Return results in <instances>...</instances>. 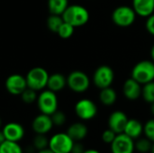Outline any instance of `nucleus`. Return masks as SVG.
I'll use <instances>...</instances> for the list:
<instances>
[{
  "label": "nucleus",
  "instance_id": "obj_13",
  "mask_svg": "<svg viewBox=\"0 0 154 153\" xmlns=\"http://www.w3.org/2000/svg\"><path fill=\"white\" fill-rule=\"evenodd\" d=\"M2 131L4 133L5 140L15 142H19L20 141H22L25 133L23 126L15 122L6 124L2 128Z\"/></svg>",
  "mask_w": 154,
  "mask_h": 153
},
{
  "label": "nucleus",
  "instance_id": "obj_15",
  "mask_svg": "<svg viewBox=\"0 0 154 153\" xmlns=\"http://www.w3.org/2000/svg\"><path fill=\"white\" fill-rule=\"evenodd\" d=\"M142 85L133 78H128L123 86V93L129 100H136L142 96Z\"/></svg>",
  "mask_w": 154,
  "mask_h": 153
},
{
  "label": "nucleus",
  "instance_id": "obj_40",
  "mask_svg": "<svg viewBox=\"0 0 154 153\" xmlns=\"http://www.w3.org/2000/svg\"><path fill=\"white\" fill-rule=\"evenodd\" d=\"M1 125H2V121H1V118H0V127H1Z\"/></svg>",
  "mask_w": 154,
  "mask_h": 153
},
{
  "label": "nucleus",
  "instance_id": "obj_14",
  "mask_svg": "<svg viewBox=\"0 0 154 153\" xmlns=\"http://www.w3.org/2000/svg\"><path fill=\"white\" fill-rule=\"evenodd\" d=\"M127 122L128 117L124 112L115 111L110 115L108 118V127L116 133L119 134L124 133Z\"/></svg>",
  "mask_w": 154,
  "mask_h": 153
},
{
  "label": "nucleus",
  "instance_id": "obj_4",
  "mask_svg": "<svg viewBox=\"0 0 154 153\" xmlns=\"http://www.w3.org/2000/svg\"><path fill=\"white\" fill-rule=\"evenodd\" d=\"M37 106L42 114L51 115L58 110V97L56 93L47 89L43 90L37 97Z\"/></svg>",
  "mask_w": 154,
  "mask_h": 153
},
{
  "label": "nucleus",
  "instance_id": "obj_11",
  "mask_svg": "<svg viewBox=\"0 0 154 153\" xmlns=\"http://www.w3.org/2000/svg\"><path fill=\"white\" fill-rule=\"evenodd\" d=\"M5 86L11 95L20 96L27 87V82L25 77L21 76L20 74H12L5 79Z\"/></svg>",
  "mask_w": 154,
  "mask_h": 153
},
{
  "label": "nucleus",
  "instance_id": "obj_1",
  "mask_svg": "<svg viewBox=\"0 0 154 153\" xmlns=\"http://www.w3.org/2000/svg\"><path fill=\"white\" fill-rule=\"evenodd\" d=\"M63 21L74 27L85 25L89 20V12L86 7L80 5H71L67 7L61 14Z\"/></svg>",
  "mask_w": 154,
  "mask_h": 153
},
{
  "label": "nucleus",
  "instance_id": "obj_27",
  "mask_svg": "<svg viewBox=\"0 0 154 153\" xmlns=\"http://www.w3.org/2000/svg\"><path fill=\"white\" fill-rule=\"evenodd\" d=\"M20 96H21L23 102L25 104H32L37 100V97H38L37 91H35L34 89H32L28 87L23 90V92Z\"/></svg>",
  "mask_w": 154,
  "mask_h": 153
},
{
  "label": "nucleus",
  "instance_id": "obj_36",
  "mask_svg": "<svg viewBox=\"0 0 154 153\" xmlns=\"http://www.w3.org/2000/svg\"><path fill=\"white\" fill-rule=\"evenodd\" d=\"M83 153H100L98 151L94 150V149H89V150H85V151Z\"/></svg>",
  "mask_w": 154,
  "mask_h": 153
},
{
  "label": "nucleus",
  "instance_id": "obj_10",
  "mask_svg": "<svg viewBox=\"0 0 154 153\" xmlns=\"http://www.w3.org/2000/svg\"><path fill=\"white\" fill-rule=\"evenodd\" d=\"M110 145L112 153H134L135 151L134 139L124 133L117 134Z\"/></svg>",
  "mask_w": 154,
  "mask_h": 153
},
{
  "label": "nucleus",
  "instance_id": "obj_31",
  "mask_svg": "<svg viewBox=\"0 0 154 153\" xmlns=\"http://www.w3.org/2000/svg\"><path fill=\"white\" fill-rule=\"evenodd\" d=\"M116 135L117 133H116L114 131H112L111 129H107L102 133V141L106 144H111L116 139Z\"/></svg>",
  "mask_w": 154,
  "mask_h": 153
},
{
  "label": "nucleus",
  "instance_id": "obj_20",
  "mask_svg": "<svg viewBox=\"0 0 154 153\" xmlns=\"http://www.w3.org/2000/svg\"><path fill=\"white\" fill-rule=\"evenodd\" d=\"M116 98H117L116 92L111 87L101 89L100 94H99V99L103 105L106 106H112L116 103Z\"/></svg>",
  "mask_w": 154,
  "mask_h": 153
},
{
  "label": "nucleus",
  "instance_id": "obj_16",
  "mask_svg": "<svg viewBox=\"0 0 154 153\" xmlns=\"http://www.w3.org/2000/svg\"><path fill=\"white\" fill-rule=\"evenodd\" d=\"M137 15L148 17L154 13V0H133V6Z\"/></svg>",
  "mask_w": 154,
  "mask_h": 153
},
{
  "label": "nucleus",
  "instance_id": "obj_3",
  "mask_svg": "<svg viewBox=\"0 0 154 153\" xmlns=\"http://www.w3.org/2000/svg\"><path fill=\"white\" fill-rule=\"evenodd\" d=\"M49 76L50 75L45 69L42 67H34L31 69L25 76L27 87L35 91L42 90L47 87Z\"/></svg>",
  "mask_w": 154,
  "mask_h": 153
},
{
  "label": "nucleus",
  "instance_id": "obj_24",
  "mask_svg": "<svg viewBox=\"0 0 154 153\" xmlns=\"http://www.w3.org/2000/svg\"><path fill=\"white\" fill-rule=\"evenodd\" d=\"M142 96L145 102L152 104L154 102V80L146 83L142 87Z\"/></svg>",
  "mask_w": 154,
  "mask_h": 153
},
{
  "label": "nucleus",
  "instance_id": "obj_25",
  "mask_svg": "<svg viewBox=\"0 0 154 153\" xmlns=\"http://www.w3.org/2000/svg\"><path fill=\"white\" fill-rule=\"evenodd\" d=\"M32 145L37 152L39 151L49 148V139L45 136V134H36L32 140Z\"/></svg>",
  "mask_w": 154,
  "mask_h": 153
},
{
  "label": "nucleus",
  "instance_id": "obj_17",
  "mask_svg": "<svg viewBox=\"0 0 154 153\" xmlns=\"http://www.w3.org/2000/svg\"><path fill=\"white\" fill-rule=\"evenodd\" d=\"M88 127L82 123H74L67 130V133L74 142H79L85 139L88 135Z\"/></svg>",
  "mask_w": 154,
  "mask_h": 153
},
{
  "label": "nucleus",
  "instance_id": "obj_5",
  "mask_svg": "<svg viewBox=\"0 0 154 153\" xmlns=\"http://www.w3.org/2000/svg\"><path fill=\"white\" fill-rule=\"evenodd\" d=\"M136 13L133 7L128 5H120L112 13V20L114 23L119 27L131 26L136 18Z\"/></svg>",
  "mask_w": 154,
  "mask_h": 153
},
{
  "label": "nucleus",
  "instance_id": "obj_12",
  "mask_svg": "<svg viewBox=\"0 0 154 153\" xmlns=\"http://www.w3.org/2000/svg\"><path fill=\"white\" fill-rule=\"evenodd\" d=\"M54 126L51 115L45 114H40L37 115L32 123V129L36 134H47Z\"/></svg>",
  "mask_w": 154,
  "mask_h": 153
},
{
  "label": "nucleus",
  "instance_id": "obj_9",
  "mask_svg": "<svg viewBox=\"0 0 154 153\" xmlns=\"http://www.w3.org/2000/svg\"><path fill=\"white\" fill-rule=\"evenodd\" d=\"M75 113L77 116L81 120H91L97 114V106L92 100L83 98L76 103Z\"/></svg>",
  "mask_w": 154,
  "mask_h": 153
},
{
  "label": "nucleus",
  "instance_id": "obj_6",
  "mask_svg": "<svg viewBox=\"0 0 154 153\" xmlns=\"http://www.w3.org/2000/svg\"><path fill=\"white\" fill-rule=\"evenodd\" d=\"M74 141L67 133H58L49 140V149L54 153H70Z\"/></svg>",
  "mask_w": 154,
  "mask_h": 153
},
{
  "label": "nucleus",
  "instance_id": "obj_8",
  "mask_svg": "<svg viewBox=\"0 0 154 153\" xmlns=\"http://www.w3.org/2000/svg\"><path fill=\"white\" fill-rule=\"evenodd\" d=\"M115 79V73L111 67L107 65L99 66L93 74V82L97 87L103 89L111 87Z\"/></svg>",
  "mask_w": 154,
  "mask_h": 153
},
{
  "label": "nucleus",
  "instance_id": "obj_23",
  "mask_svg": "<svg viewBox=\"0 0 154 153\" xmlns=\"http://www.w3.org/2000/svg\"><path fill=\"white\" fill-rule=\"evenodd\" d=\"M63 18L61 15L58 14H51L47 19V27L52 32H58L60 25L63 23Z\"/></svg>",
  "mask_w": 154,
  "mask_h": 153
},
{
  "label": "nucleus",
  "instance_id": "obj_21",
  "mask_svg": "<svg viewBox=\"0 0 154 153\" xmlns=\"http://www.w3.org/2000/svg\"><path fill=\"white\" fill-rule=\"evenodd\" d=\"M69 6V0H48V9L51 14L61 15Z\"/></svg>",
  "mask_w": 154,
  "mask_h": 153
},
{
  "label": "nucleus",
  "instance_id": "obj_22",
  "mask_svg": "<svg viewBox=\"0 0 154 153\" xmlns=\"http://www.w3.org/2000/svg\"><path fill=\"white\" fill-rule=\"evenodd\" d=\"M0 153H23V150L19 142L5 140L0 144Z\"/></svg>",
  "mask_w": 154,
  "mask_h": 153
},
{
  "label": "nucleus",
  "instance_id": "obj_32",
  "mask_svg": "<svg viewBox=\"0 0 154 153\" xmlns=\"http://www.w3.org/2000/svg\"><path fill=\"white\" fill-rule=\"evenodd\" d=\"M145 26H146V30L148 31V32L154 36V13L152 15L147 17Z\"/></svg>",
  "mask_w": 154,
  "mask_h": 153
},
{
  "label": "nucleus",
  "instance_id": "obj_39",
  "mask_svg": "<svg viewBox=\"0 0 154 153\" xmlns=\"http://www.w3.org/2000/svg\"><path fill=\"white\" fill-rule=\"evenodd\" d=\"M151 152L154 153V142L153 144H152V150H151Z\"/></svg>",
  "mask_w": 154,
  "mask_h": 153
},
{
  "label": "nucleus",
  "instance_id": "obj_29",
  "mask_svg": "<svg viewBox=\"0 0 154 153\" xmlns=\"http://www.w3.org/2000/svg\"><path fill=\"white\" fill-rule=\"evenodd\" d=\"M143 133L147 139L154 142V118L147 121L143 125Z\"/></svg>",
  "mask_w": 154,
  "mask_h": 153
},
{
  "label": "nucleus",
  "instance_id": "obj_38",
  "mask_svg": "<svg viewBox=\"0 0 154 153\" xmlns=\"http://www.w3.org/2000/svg\"><path fill=\"white\" fill-rule=\"evenodd\" d=\"M152 106H151V111H152V114L154 115V102L152 104H151Z\"/></svg>",
  "mask_w": 154,
  "mask_h": 153
},
{
  "label": "nucleus",
  "instance_id": "obj_18",
  "mask_svg": "<svg viewBox=\"0 0 154 153\" xmlns=\"http://www.w3.org/2000/svg\"><path fill=\"white\" fill-rule=\"evenodd\" d=\"M143 133V125L137 119H128L124 133L132 139H138Z\"/></svg>",
  "mask_w": 154,
  "mask_h": 153
},
{
  "label": "nucleus",
  "instance_id": "obj_28",
  "mask_svg": "<svg viewBox=\"0 0 154 153\" xmlns=\"http://www.w3.org/2000/svg\"><path fill=\"white\" fill-rule=\"evenodd\" d=\"M74 29H75L74 26H72L71 24H69L66 22H63V23L60 25L57 33L61 39H69L73 35Z\"/></svg>",
  "mask_w": 154,
  "mask_h": 153
},
{
  "label": "nucleus",
  "instance_id": "obj_35",
  "mask_svg": "<svg viewBox=\"0 0 154 153\" xmlns=\"http://www.w3.org/2000/svg\"><path fill=\"white\" fill-rule=\"evenodd\" d=\"M36 153H54L52 151H51L49 148H46V149H44V150H42V151H37Z\"/></svg>",
  "mask_w": 154,
  "mask_h": 153
},
{
  "label": "nucleus",
  "instance_id": "obj_2",
  "mask_svg": "<svg viewBox=\"0 0 154 153\" xmlns=\"http://www.w3.org/2000/svg\"><path fill=\"white\" fill-rule=\"evenodd\" d=\"M132 78L144 85L154 80V62L152 60H142L135 64L132 69Z\"/></svg>",
  "mask_w": 154,
  "mask_h": 153
},
{
  "label": "nucleus",
  "instance_id": "obj_33",
  "mask_svg": "<svg viewBox=\"0 0 154 153\" xmlns=\"http://www.w3.org/2000/svg\"><path fill=\"white\" fill-rule=\"evenodd\" d=\"M84 151H85V148H84L83 144H81L79 142H75L70 153H83Z\"/></svg>",
  "mask_w": 154,
  "mask_h": 153
},
{
  "label": "nucleus",
  "instance_id": "obj_37",
  "mask_svg": "<svg viewBox=\"0 0 154 153\" xmlns=\"http://www.w3.org/2000/svg\"><path fill=\"white\" fill-rule=\"evenodd\" d=\"M151 58H152V60L154 62V45L152 47V50H151Z\"/></svg>",
  "mask_w": 154,
  "mask_h": 153
},
{
  "label": "nucleus",
  "instance_id": "obj_26",
  "mask_svg": "<svg viewBox=\"0 0 154 153\" xmlns=\"http://www.w3.org/2000/svg\"><path fill=\"white\" fill-rule=\"evenodd\" d=\"M134 147H135V150L139 152L147 153L151 151L152 147V143L149 139L142 138V139L137 140V142L134 143Z\"/></svg>",
  "mask_w": 154,
  "mask_h": 153
},
{
  "label": "nucleus",
  "instance_id": "obj_7",
  "mask_svg": "<svg viewBox=\"0 0 154 153\" xmlns=\"http://www.w3.org/2000/svg\"><path fill=\"white\" fill-rule=\"evenodd\" d=\"M67 85L73 92L84 93L87 91L90 85L88 76L80 70H74L69 73L67 78Z\"/></svg>",
  "mask_w": 154,
  "mask_h": 153
},
{
  "label": "nucleus",
  "instance_id": "obj_19",
  "mask_svg": "<svg viewBox=\"0 0 154 153\" xmlns=\"http://www.w3.org/2000/svg\"><path fill=\"white\" fill-rule=\"evenodd\" d=\"M67 85V78L60 73H54L49 76L47 87L53 92H59L62 90Z\"/></svg>",
  "mask_w": 154,
  "mask_h": 153
},
{
  "label": "nucleus",
  "instance_id": "obj_30",
  "mask_svg": "<svg viewBox=\"0 0 154 153\" xmlns=\"http://www.w3.org/2000/svg\"><path fill=\"white\" fill-rule=\"evenodd\" d=\"M51 117L53 124L56 126H61L66 123V115L62 111L57 110L51 115Z\"/></svg>",
  "mask_w": 154,
  "mask_h": 153
},
{
  "label": "nucleus",
  "instance_id": "obj_34",
  "mask_svg": "<svg viewBox=\"0 0 154 153\" xmlns=\"http://www.w3.org/2000/svg\"><path fill=\"white\" fill-rule=\"evenodd\" d=\"M5 141V137L4 135V133H3L2 129H0V144H2Z\"/></svg>",
  "mask_w": 154,
  "mask_h": 153
}]
</instances>
